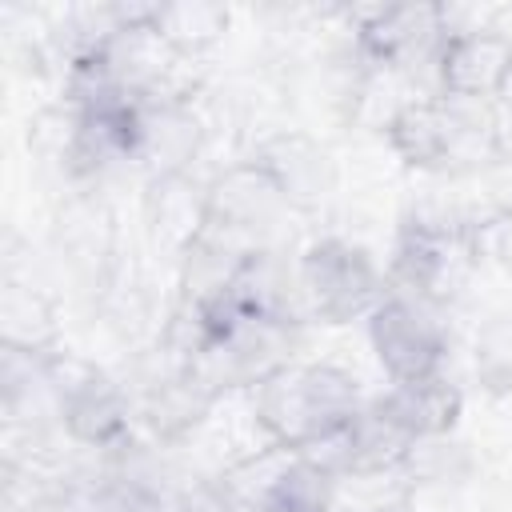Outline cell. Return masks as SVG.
<instances>
[{
  "label": "cell",
  "mask_w": 512,
  "mask_h": 512,
  "mask_svg": "<svg viewBox=\"0 0 512 512\" xmlns=\"http://www.w3.org/2000/svg\"><path fill=\"white\" fill-rule=\"evenodd\" d=\"M512 76V48L496 36H460L444 48V84L456 96L492 92Z\"/></svg>",
  "instance_id": "obj_3"
},
{
  "label": "cell",
  "mask_w": 512,
  "mask_h": 512,
  "mask_svg": "<svg viewBox=\"0 0 512 512\" xmlns=\"http://www.w3.org/2000/svg\"><path fill=\"white\" fill-rule=\"evenodd\" d=\"M304 284L320 312L328 316H352L360 312L376 292V272L356 248L324 244L304 264Z\"/></svg>",
  "instance_id": "obj_2"
},
{
  "label": "cell",
  "mask_w": 512,
  "mask_h": 512,
  "mask_svg": "<svg viewBox=\"0 0 512 512\" xmlns=\"http://www.w3.org/2000/svg\"><path fill=\"white\" fill-rule=\"evenodd\" d=\"M268 508L272 512H328L324 472L320 468H296V472L280 476V484L272 488Z\"/></svg>",
  "instance_id": "obj_5"
},
{
  "label": "cell",
  "mask_w": 512,
  "mask_h": 512,
  "mask_svg": "<svg viewBox=\"0 0 512 512\" xmlns=\"http://www.w3.org/2000/svg\"><path fill=\"white\" fill-rule=\"evenodd\" d=\"M372 340L380 348V360L388 364V372L400 380V384H412V380H428L440 364V340H436V328L432 320L408 304V300H392L376 312L372 320Z\"/></svg>",
  "instance_id": "obj_1"
},
{
  "label": "cell",
  "mask_w": 512,
  "mask_h": 512,
  "mask_svg": "<svg viewBox=\"0 0 512 512\" xmlns=\"http://www.w3.org/2000/svg\"><path fill=\"white\" fill-rule=\"evenodd\" d=\"M68 420H72V428H76L80 436L104 440V436H112V432L120 428V404H116V396H112L108 388L88 384V388H80V392L72 396Z\"/></svg>",
  "instance_id": "obj_4"
}]
</instances>
